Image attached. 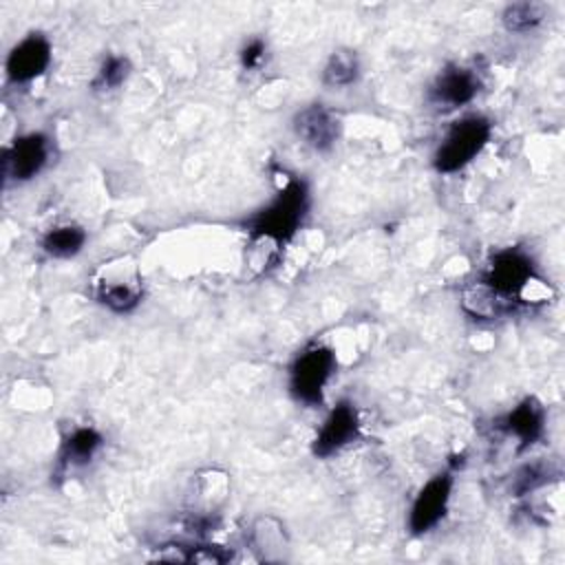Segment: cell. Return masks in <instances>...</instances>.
Instances as JSON below:
<instances>
[{"label":"cell","instance_id":"obj_1","mask_svg":"<svg viewBox=\"0 0 565 565\" xmlns=\"http://www.w3.org/2000/svg\"><path fill=\"white\" fill-rule=\"evenodd\" d=\"M492 137V124L483 115L455 119L433 152V168L439 174H455L475 161Z\"/></svg>","mask_w":565,"mask_h":565},{"label":"cell","instance_id":"obj_2","mask_svg":"<svg viewBox=\"0 0 565 565\" xmlns=\"http://www.w3.org/2000/svg\"><path fill=\"white\" fill-rule=\"evenodd\" d=\"M307 203H309V194L305 183L289 181L276 194V199L249 221L252 238H265L276 245L289 241L298 232L307 214Z\"/></svg>","mask_w":565,"mask_h":565},{"label":"cell","instance_id":"obj_3","mask_svg":"<svg viewBox=\"0 0 565 565\" xmlns=\"http://www.w3.org/2000/svg\"><path fill=\"white\" fill-rule=\"evenodd\" d=\"M333 371L335 355L329 347L316 344L305 349L289 366V391L294 399L305 406H318Z\"/></svg>","mask_w":565,"mask_h":565},{"label":"cell","instance_id":"obj_4","mask_svg":"<svg viewBox=\"0 0 565 565\" xmlns=\"http://www.w3.org/2000/svg\"><path fill=\"white\" fill-rule=\"evenodd\" d=\"M97 300L115 313H128L141 302V278L137 274L135 263L124 258L104 263L97 282H95Z\"/></svg>","mask_w":565,"mask_h":565},{"label":"cell","instance_id":"obj_5","mask_svg":"<svg viewBox=\"0 0 565 565\" xmlns=\"http://www.w3.org/2000/svg\"><path fill=\"white\" fill-rule=\"evenodd\" d=\"M534 280V263L519 247H505L497 252L483 274V280L492 291L508 300H519L525 287Z\"/></svg>","mask_w":565,"mask_h":565},{"label":"cell","instance_id":"obj_6","mask_svg":"<svg viewBox=\"0 0 565 565\" xmlns=\"http://www.w3.org/2000/svg\"><path fill=\"white\" fill-rule=\"evenodd\" d=\"M51 161V139L44 132L20 135L2 154L4 181L24 183L35 179Z\"/></svg>","mask_w":565,"mask_h":565},{"label":"cell","instance_id":"obj_7","mask_svg":"<svg viewBox=\"0 0 565 565\" xmlns=\"http://www.w3.org/2000/svg\"><path fill=\"white\" fill-rule=\"evenodd\" d=\"M452 475L450 472H439L430 477L419 492L413 499L411 512H408V530L415 536H422L430 532L446 514L448 503H450V492H452Z\"/></svg>","mask_w":565,"mask_h":565},{"label":"cell","instance_id":"obj_8","mask_svg":"<svg viewBox=\"0 0 565 565\" xmlns=\"http://www.w3.org/2000/svg\"><path fill=\"white\" fill-rule=\"evenodd\" d=\"M53 60L51 40L44 33H29L11 46L7 55V77L13 84H26L46 73Z\"/></svg>","mask_w":565,"mask_h":565},{"label":"cell","instance_id":"obj_9","mask_svg":"<svg viewBox=\"0 0 565 565\" xmlns=\"http://www.w3.org/2000/svg\"><path fill=\"white\" fill-rule=\"evenodd\" d=\"M358 433H360L358 411L351 402L342 399L329 411L322 426L318 428L313 444H311V452L320 459H327V457L340 452L351 441H355Z\"/></svg>","mask_w":565,"mask_h":565},{"label":"cell","instance_id":"obj_10","mask_svg":"<svg viewBox=\"0 0 565 565\" xmlns=\"http://www.w3.org/2000/svg\"><path fill=\"white\" fill-rule=\"evenodd\" d=\"M291 128H294L296 137L305 146L313 148L316 152L331 150L340 137L338 115L320 102L307 104L300 110H296V115L291 119Z\"/></svg>","mask_w":565,"mask_h":565},{"label":"cell","instance_id":"obj_11","mask_svg":"<svg viewBox=\"0 0 565 565\" xmlns=\"http://www.w3.org/2000/svg\"><path fill=\"white\" fill-rule=\"evenodd\" d=\"M479 88H481V79H479L477 71H472L468 66L450 64L444 71H439V75L430 84L428 99L437 108L455 110V108L470 104L477 97Z\"/></svg>","mask_w":565,"mask_h":565},{"label":"cell","instance_id":"obj_12","mask_svg":"<svg viewBox=\"0 0 565 565\" xmlns=\"http://www.w3.org/2000/svg\"><path fill=\"white\" fill-rule=\"evenodd\" d=\"M501 428L514 437L521 448H530L545 433V411L534 397H525L503 417Z\"/></svg>","mask_w":565,"mask_h":565},{"label":"cell","instance_id":"obj_13","mask_svg":"<svg viewBox=\"0 0 565 565\" xmlns=\"http://www.w3.org/2000/svg\"><path fill=\"white\" fill-rule=\"evenodd\" d=\"M104 446V437L93 426L73 428L60 448V466L62 468H79L86 466Z\"/></svg>","mask_w":565,"mask_h":565},{"label":"cell","instance_id":"obj_14","mask_svg":"<svg viewBox=\"0 0 565 565\" xmlns=\"http://www.w3.org/2000/svg\"><path fill=\"white\" fill-rule=\"evenodd\" d=\"M88 241V234L82 225H75V223H64V225H55L51 227L42 241H40V247L46 256L51 258H57V260H66V258H73L77 256L84 245Z\"/></svg>","mask_w":565,"mask_h":565},{"label":"cell","instance_id":"obj_15","mask_svg":"<svg viewBox=\"0 0 565 565\" xmlns=\"http://www.w3.org/2000/svg\"><path fill=\"white\" fill-rule=\"evenodd\" d=\"M512 302L514 300H508L503 296H499L497 291H492L486 282H472L463 289V296H461V307L466 313H470L472 318H481V320H488V318H499L503 316L505 311L512 309Z\"/></svg>","mask_w":565,"mask_h":565},{"label":"cell","instance_id":"obj_16","mask_svg":"<svg viewBox=\"0 0 565 565\" xmlns=\"http://www.w3.org/2000/svg\"><path fill=\"white\" fill-rule=\"evenodd\" d=\"M360 77V60L351 49H335L322 68V84L329 88H347Z\"/></svg>","mask_w":565,"mask_h":565},{"label":"cell","instance_id":"obj_17","mask_svg":"<svg viewBox=\"0 0 565 565\" xmlns=\"http://www.w3.org/2000/svg\"><path fill=\"white\" fill-rule=\"evenodd\" d=\"M545 18V7L539 2H512L503 9L501 22L512 33H527L536 29Z\"/></svg>","mask_w":565,"mask_h":565},{"label":"cell","instance_id":"obj_18","mask_svg":"<svg viewBox=\"0 0 565 565\" xmlns=\"http://www.w3.org/2000/svg\"><path fill=\"white\" fill-rule=\"evenodd\" d=\"M130 75V60L126 55H106V60L99 64L97 75L93 79L95 90H115L119 88Z\"/></svg>","mask_w":565,"mask_h":565},{"label":"cell","instance_id":"obj_19","mask_svg":"<svg viewBox=\"0 0 565 565\" xmlns=\"http://www.w3.org/2000/svg\"><path fill=\"white\" fill-rule=\"evenodd\" d=\"M254 545L258 552H263L265 558H269V550H282L285 547L282 525L271 516H260L254 525Z\"/></svg>","mask_w":565,"mask_h":565},{"label":"cell","instance_id":"obj_20","mask_svg":"<svg viewBox=\"0 0 565 565\" xmlns=\"http://www.w3.org/2000/svg\"><path fill=\"white\" fill-rule=\"evenodd\" d=\"M545 477H547V475H545V470H543L541 466H536V463L523 466V468L519 470V475L514 477V492H516V494H525V492L539 488L541 483H545V481H547Z\"/></svg>","mask_w":565,"mask_h":565},{"label":"cell","instance_id":"obj_21","mask_svg":"<svg viewBox=\"0 0 565 565\" xmlns=\"http://www.w3.org/2000/svg\"><path fill=\"white\" fill-rule=\"evenodd\" d=\"M265 53H267V46L260 38H252L247 40V44L241 49V64L245 71H252V68H258L265 60Z\"/></svg>","mask_w":565,"mask_h":565}]
</instances>
